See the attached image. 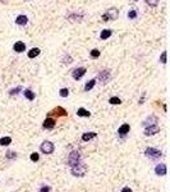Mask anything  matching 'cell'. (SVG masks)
<instances>
[{
    "label": "cell",
    "mask_w": 170,
    "mask_h": 192,
    "mask_svg": "<svg viewBox=\"0 0 170 192\" xmlns=\"http://www.w3.org/2000/svg\"><path fill=\"white\" fill-rule=\"evenodd\" d=\"M118 15H119V10H118L117 8H110V9H108L106 10V13L102 14V21L104 22L115 21V19L118 18Z\"/></svg>",
    "instance_id": "cell-1"
},
{
    "label": "cell",
    "mask_w": 170,
    "mask_h": 192,
    "mask_svg": "<svg viewBox=\"0 0 170 192\" xmlns=\"http://www.w3.org/2000/svg\"><path fill=\"white\" fill-rule=\"evenodd\" d=\"M86 170H87V166L83 164V163H79V164L72 166V169H70L72 174L76 175V177H82V175H85Z\"/></svg>",
    "instance_id": "cell-2"
},
{
    "label": "cell",
    "mask_w": 170,
    "mask_h": 192,
    "mask_svg": "<svg viewBox=\"0 0 170 192\" xmlns=\"http://www.w3.org/2000/svg\"><path fill=\"white\" fill-rule=\"evenodd\" d=\"M79 163H81V154H79V151H72L68 156V165L72 168V166L79 164Z\"/></svg>",
    "instance_id": "cell-3"
},
{
    "label": "cell",
    "mask_w": 170,
    "mask_h": 192,
    "mask_svg": "<svg viewBox=\"0 0 170 192\" xmlns=\"http://www.w3.org/2000/svg\"><path fill=\"white\" fill-rule=\"evenodd\" d=\"M145 155L147 156V158H150V159H159V158H161V151H159L158 149H155V147H147L146 149V151H145Z\"/></svg>",
    "instance_id": "cell-4"
},
{
    "label": "cell",
    "mask_w": 170,
    "mask_h": 192,
    "mask_svg": "<svg viewBox=\"0 0 170 192\" xmlns=\"http://www.w3.org/2000/svg\"><path fill=\"white\" fill-rule=\"evenodd\" d=\"M54 143L50 142V141H45V142L41 143V151H42L44 154H53L54 152Z\"/></svg>",
    "instance_id": "cell-5"
},
{
    "label": "cell",
    "mask_w": 170,
    "mask_h": 192,
    "mask_svg": "<svg viewBox=\"0 0 170 192\" xmlns=\"http://www.w3.org/2000/svg\"><path fill=\"white\" fill-rule=\"evenodd\" d=\"M85 74H86V68L85 67H78V68L73 69V72H72V77L76 79V81L81 79Z\"/></svg>",
    "instance_id": "cell-6"
},
{
    "label": "cell",
    "mask_w": 170,
    "mask_h": 192,
    "mask_svg": "<svg viewBox=\"0 0 170 192\" xmlns=\"http://www.w3.org/2000/svg\"><path fill=\"white\" fill-rule=\"evenodd\" d=\"M97 78H99V81H100L101 83H106V82L109 81V79H110V72H109L108 69L101 70V72L99 73Z\"/></svg>",
    "instance_id": "cell-7"
},
{
    "label": "cell",
    "mask_w": 170,
    "mask_h": 192,
    "mask_svg": "<svg viewBox=\"0 0 170 192\" xmlns=\"http://www.w3.org/2000/svg\"><path fill=\"white\" fill-rule=\"evenodd\" d=\"M160 131L159 126H156V124H151V126H147L146 129H145V134L146 136H153V134H156Z\"/></svg>",
    "instance_id": "cell-8"
},
{
    "label": "cell",
    "mask_w": 170,
    "mask_h": 192,
    "mask_svg": "<svg viewBox=\"0 0 170 192\" xmlns=\"http://www.w3.org/2000/svg\"><path fill=\"white\" fill-rule=\"evenodd\" d=\"M67 114H68L67 113V110L62 106H58L55 109H53V110L49 113V115H56V117H65Z\"/></svg>",
    "instance_id": "cell-9"
},
{
    "label": "cell",
    "mask_w": 170,
    "mask_h": 192,
    "mask_svg": "<svg viewBox=\"0 0 170 192\" xmlns=\"http://www.w3.org/2000/svg\"><path fill=\"white\" fill-rule=\"evenodd\" d=\"M44 128H46V129H53L54 127H55V119H53V118H46V119L44 120Z\"/></svg>",
    "instance_id": "cell-10"
},
{
    "label": "cell",
    "mask_w": 170,
    "mask_h": 192,
    "mask_svg": "<svg viewBox=\"0 0 170 192\" xmlns=\"http://www.w3.org/2000/svg\"><path fill=\"white\" fill-rule=\"evenodd\" d=\"M13 49L17 53H23V51H26V44L22 42V41H17L14 44V46H13Z\"/></svg>",
    "instance_id": "cell-11"
},
{
    "label": "cell",
    "mask_w": 170,
    "mask_h": 192,
    "mask_svg": "<svg viewBox=\"0 0 170 192\" xmlns=\"http://www.w3.org/2000/svg\"><path fill=\"white\" fill-rule=\"evenodd\" d=\"M155 173L158 175H165L166 174V165L165 164H159L155 168Z\"/></svg>",
    "instance_id": "cell-12"
},
{
    "label": "cell",
    "mask_w": 170,
    "mask_h": 192,
    "mask_svg": "<svg viewBox=\"0 0 170 192\" xmlns=\"http://www.w3.org/2000/svg\"><path fill=\"white\" fill-rule=\"evenodd\" d=\"M129 131H130L129 124H123L121 127H119V129H118V133H119V136H126L127 133H129Z\"/></svg>",
    "instance_id": "cell-13"
},
{
    "label": "cell",
    "mask_w": 170,
    "mask_h": 192,
    "mask_svg": "<svg viewBox=\"0 0 170 192\" xmlns=\"http://www.w3.org/2000/svg\"><path fill=\"white\" fill-rule=\"evenodd\" d=\"M27 22H28V18L26 17V15H18V17L15 18V23L19 24V26L27 24Z\"/></svg>",
    "instance_id": "cell-14"
},
{
    "label": "cell",
    "mask_w": 170,
    "mask_h": 192,
    "mask_svg": "<svg viewBox=\"0 0 170 192\" xmlns=\"http://www.w3.org/2000/svg\"><path fill=\"white\" fill-rule=\"evenodd\" d=\"M40 49L38 47H32V49L28 51V58H31V59H33V58H36V56H38L40 55Z\"/></svg>",
    "instance_id": "cell-15"
},
{
    "label": "cell",
    "mask_w": 170,
    "mask_h": 192,
    "mask_svg": "<svg viewBox=\"0 0 170 192\" xmlns=\"http://www.w3.org/2000/svg\"><path fill=\"white\" fill-rule=\"evenodd\" d=\"M77 115H78V117H86V118H88V117H91V113H90L88 110H86L85 108H79L78 110H77Z\"/></svg>",
    "instance_id": "cell-16"
},
{
    "label": "cell",
    "mask_w": 170,
    "mask_h": 192,
    "mask_svg": "<svg viewBox=\"0 0 170 192\" xmlns=\"http://www.w3.org/2000/svg\"><path fill=\"white\" fill-rule=\"evenodd\" d=\"M96 136H97V134H96L95 132H87V133H83L82 140H83V141H90V140L95 138Z\"/></svg>",
    "instance_id": "cell-17"
},
{
    "label": "cell",
    "mask_w": 170,
    "mask_h": 192,
    "mask_svg": "<svg viewBox=\"0 0 170 192\" xmlns=\"http://www.w3.org/2000/svg\"><path fill=\"white\" fill-rule=\"evenodd\" d=\"M24 96L26 99H28V100H35V97H36V95H35V92L32 91V90H26L24 91Z\"/></svg>",
    "instance_id": "cell-18"
},
{
    "label": "cell",
    "mask_w": 170,
    "mask_h": 192,
    "mask_svg": "<svg viewBox=\"0 0 170 192\" xmlns=\"http://www.w3.org/2000/svg\"><path fill=\"white\" fill-rule=\"evenodd\" d=\"M111 33H113V31H111V30H104L101 32V35H100L101 40H106V38H109L111 36Z\"/></svg>",
    "instance_id": "cell-19"
},
{
    "label": "cell",
    "mask_w": 170,
    "mask_h": 192,
    "mask_svg": "<svg viewBox=\"0 0 170 192\" xmlns=\"http://www.w3.org/2000/svg\"><path fill=\"white\" fill-rule=\"evenodd\" d=\"M96 85V79H91L85 85V91H90V90L94 88V86Z\"/></svg>",
    "instance_id": "cell-20"
},
{
    "label": "cell",
    "mask_w": 170,
    "mask_h": 192,
    "mask_svg": "<svg viewBox=\"0 0 170 192\" xmlns=\"http://www.w3.org/2000/svg\"><path fill=\"white\" fill-rule=\"evenodd\" d=\"M10 142H12L10 137H3V138H0V145L1 146H8Z\"/></svg>",
    "instance_id": "cell-21"
},
{
    "label": "cell",
    "mask_w": 170,
    "mask_h": 192,
    "mask_svg": "<svg viewBox=\"0 0 170 192\" xmlns=\"http://www.w3.org/2000/svg\"><path fill=\"white\" fill-rule=\"evenodd\" d=\"M109 102H110L111 105H119V104H121V100L119 97H117V96H113V97H110Z\"/></svg>",
    "instance_id": "cell-22"
},
{
    "label": "cell",
    "mask_w": 170,
    "mask_h": 192,
    "mask_svg": "<svg viewBox=\"0 0 170 192\" xmlns=\"http://www.w3.org/2000/svg\"><path fill=\"white\" fill-rule=\"evenodd\" d=\"M151 122H155V123H156V122H158V118L153 117V115H152V117H150L148 119H147V120L145 122V123H143V126H146V127H147V126H151V124H152Z\"/></svg>",
    "instance_id": "cell-23"
},
{
    "label": "cell",
    "mask_w": 170,
    "mask_h": 192,
    "mask_svg": "<svg viewBox=\"0 0 170 192\" xmlns=\"http://www.w3.org/2000/svg\"><path fill=\"white\" fill-rule=\"evenodd\" d=\"M59 95L62 96V97H67V96L69 95V90L68 88H62L59 91Z\"/></svg>",
    "instance_id": "cell-24"
},
{
    "label": "cell",
    "mask_w": 170,
    "mask_h": 192,
    "mask_svg": "<svg viewBox=\"0 0 170 192\" xmlns=\"http://www.w3.org/2000/svg\"><path fill=\"white\" fill-rule=\"evenodd\" d=\"M159 1H160V0H146L147 5H150V6H156L159 4Z\"/></svg>",
    "instance_id": "cell-25"
},
{
    "label": "cell",
    "mask_w": 170,
    "mask_h": 192,
    "mask_svg": "<svg viewBox=\"0 0 170 192\" xmlns=\"http://www.w3.org/2000/svg\"><path fill=\"white\" fill-rule=\"evenodd\" d=\"M128 18L129 19L137 18V10H129V13H128Z\"/></svg>",
    "instance_id": "cell-26"
},
{
    "label": "cell",
    "mask_w": 170,
    "mask_h": 192,
    "mask_svg": "<svg viewBox=\"0 0 170 192\" xmlns=\"http://www.w3.org/2000/svg\"><path fill=\"white\" fill-rule=\"evenodd\" d=\"M21 90H22V87H15V88H12L10 91H9V95H12V96H13V95H17L18 92L21 91Z\"/></svg>",
    "instance_id": "cell-27"
},
{
    "label": "cell",
    "mask_w": 170,
    "mask_h": 192,
    "mask_svg": "<svg viewBox=\"0 0 170 192\" xmlns=\"http://www.w3.org/2000/svg\"><path fill=\"white\" fill-rule=\"evenodd\" d=\"M100 54H101V53H100V51H99L97 49H94V50L91 51V56H92V58H99V56H100Z\"/></svg>",
    "instance_id": "cell-28"
},
{
    "label": "cell",
    "mask_w": 170,
    "mask_h": 192,
    "mask_svg": "<svg viewBox=\"0 0 170 192\" xmlns=\"http://www.w3.org/2000/svg\"><path fill=\"white\" fill-rule=\"evenodd\" d=\"M38 159H40V155H38L37 152H33V154H31V160H32V161H37Z\"/></svg>",
    "instance_id": "cell-29"
},
{
    "label": "cell",
    "mask_w": 170,
    "mask_h": 192,
    "mask_svg": "<svg viewBox=\"0 0 170 192\" xmlns=\"http://www.w3.org/2000/svg\"><path fill=\"white\" fill-rule=\"evenodd\" d=\"M160 62H161L162 64H165V63H166V51H162L161 56H160Z\"/></svg>",
    "instance_id": "cell-30"
},
{
    "label": "cell",
    "mask_w": 170,
    "mask_h": 192,
    "mask_svg": "<svg viewBox=\"0 0 170 192\" xmlns=\"http://www.w3.org/2000/svg\"><path fill=\"white\" fill-rule=\"evenodd\" d=\"M15 156H17V154L13 152V151H9L6 154V158H9V159H13V158H15Z\"/></svg>",
    "instance_id": "cell-31"
},
{
    "label": "cell",
    "mask_w": 170,
    "mask_h": 192,
    "mask_svg": "<svg viewBox=\"0 0 170 192\" xmlns=\"http://www.w3.org/2000/svg\"><path fill=\"white\" fill-rule=\"evenodd\" d=\"M40 192H50V187L49 186H44V187H41Z\"/></svg>",
    "instance_id": "cell-32"
},
{
    "label": "cell",
    "mask_w": 170,
    "mask_h": 192,
    "mask_svg": "<svg viewBox=\"0 0 170 192\" xmlns=\"http://www.w3.org/2000/svg\"><path fill=\"white\" fill-rule=\"evenodd\" d=\"M64 63H65V64H70V63H72V58H70V56H65V58H64Z\"/></svg>",
    "instance_id": "cell-33"
},
{
    "label": "cell",
    "mask_w": 170,
    "mask_h": 192,
    "mask_svg": "<svg viewBox=\"0 0 170 192\" xmlns=\"http://www.w3.org/2000/svg\"><path fill=\"white\" fill-rule=\"evenodd\" d=\"M121 192H133L132 190H130V188L129 187H124L123 188V190H121Z\"/></svg>",
    "instance_id": "cell-34"
},
{
    "label": "cell",
    "mask_w": 170,
    "mask_h": 192,
    "mask_svg": "<svg viewBox=\"0 0 170 192\" xmlns=\"http://www.w3.org/2000/svg\"><path fill=\"white\" fill-rule=\"evenodd\" d=\"M134 1H138V0H134Z\"/></svg>",
    "instance_id": "cell-35"
}]
</instances>
